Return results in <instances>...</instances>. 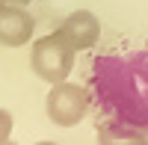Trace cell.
<instances>
[{
	"label": "cell",
	"instance_id": "1",
	"mask_svg": "<svg viewBox=\"0 0 148 145\" xmlns=\"http://www.w3.org/2000/svg\"><path fill=\"white\" fill-rule=\"evenodd\" d=\"M89 98L98 118H113L148 133V47L95 56L89 71Z\"/></svg>",
	"mask_w": 148,
	"mask_h": 145
},
{
	"label": "cell",
	"instance_id": "2",
	"mask_svg": "<svg viewBox=\"0 0 148 145\" xmlns=\"http://www.w3.org/2000/svg\"><path fill=\"white\" fill-rule=\"evenodd\" d=\"M74 53L77 51H74L59 33H51V36H42V39L33 44L30 65H33V71L42 80H47L51 86H56V83H65V77L71 74Z\"/></svg>",
	"mask_w": 148,
	"mask_h": 145
},
{
	"label": "cell",
	"instance_id": "3",
	"mask_svg": "<svg viewBox=\"0 0 148 145\" xmlns=\"http://www.w3.org/2000/svg\"><path fill=\"white\" fill-rule=\"evenodd\" d=\"M89 89L77 86V83H56L47 95V118L59 127H74L77 122H83L86 110H89Z\"/></svg>",
	"mask_w": 148,
	"mask_h": 145
},
{
	"label": "cell",
	"instance_id": "4",
	"mask_svg": "<svg viewBox=\"0 0 148 145\" xmlns=\"http://www.w3.org/2000/svg\"><path fill=\"white\" fill-rule=\"evenodd\" d=\"M33 27H36V21L27 9L12 6V3L0 6V44H6V47L27 44L33 36Z\"/></svg>",
	"mask_w": 148,
	"mask_h": 145
},
{
	"label": "cell",
	"instance_id": "5",
	"mask_svg": "<svg viewBox=\"0 0 148 145\" xmlns=\"http://www.w3.org/2000/svg\"><path fill=\"white\" fill-rule=\"evenodd\" d=\"M56 33L62 36L74 51H86V47H95L101 27H98V18L92 15V12H83L80 9V12H71Z\"/></svg>",
	"mask_w": 148,
	"mask_h": 145
},
{
	"label": "cell",
	"instance_id": "6",
	"mask_svg": "<svg viewBox=\"0 0 148 145\" xmlns=\"http://www.w3.org/2000/svg\"><path fill=\"white\" fill-rule=\"evenodd\" d=\"M98 145H148V133L113 122V118H98Z\"/></svg>",
	"mask_w": 148,
	"mask_h": 145
},
{
	"label": "cell",
	"instance_id": "7",
	"mask_svg": "<svg viewBox=\"0 0 148 145\" xmlns=\"http://www.w3.org/2000/svg\"><path fill=\"white\" fill-rule=\"evenodd\" d=\"M9 133H12V116L6 110H0V145L9 142Z\"/></svg>",
	"mask_w": 148,
	"mask_h": 145
},
{
	"label": "cell",
	"instance_id": "8",
	"mask_svg": "<svg viewBox=\"0 0 148 145\" xmlns=\"http://www.w3.org/2000/svg\"><path fill=\"white\" fill-rule=\"evenodd\" d=\"M3 3H12V6H24V3H30V0H3Z\"/></svg>",
	"mask_w": 148,
	"mask_h": 145
},
{
	"label": "cell",
	"instance_id": "9",
	"mask_svg": "<svg viewBox=\"0 0 148 145\" xmlns=\"http://www.w3.org/2000/svg\"><path fill=\"white\" fill-rule=\"evenodd\" d=\"M36 145H56V142H36Z\"/></svg>",
	"mask_w": 148,
	"mask_h": 145
},
{
	"label": "cell",
	"instance_id": "10",
	"mask_svg": "<svg viewBox=\"0 0 148 145\" xmlns=\"http://www.w3.org/2000/svg\"><path fill=\"white\" fill-rule=\"evenodd\" d=\"M6 145H15V142H6Z\"/></svg>",
	"mask_w": 148,
	"mask_h": 145
}]
</instances>
